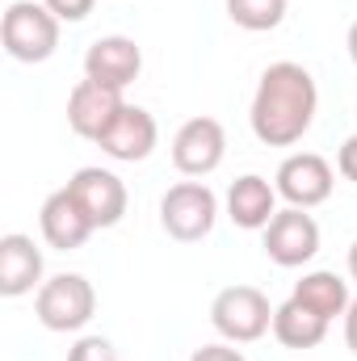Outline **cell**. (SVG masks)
Returning a JSON list of instances; mask_svg holds the SVG:
<instances>
[{
	"instance_id": "22",
	"label": "cell",
	"mask_w": 357,
	"mask_h": 361,
	"mask_svg": "<svg viewBox=\"0 0 357 361\" xmlns=\"http://www.w3.org/2000/svg\"><path fill=\"white\" fill-rule=\"evenodd\" d=\"M337 173L357 185V135H349V139L341 143V152H337Z\"/></svg>"
},
{
	"instance_id": "20",
	"label": "cell",
	"mask_w": 357,
	"mask_h": 361,
	"mask_svg": "<svg viewBox=\"0 0 357 361\" xmlns=\"http://www.w3.org/2000/svg\"><path fill=\"white\" fill-rule=\"evenodd\" d=\"M42 4H47L59 21H85V17L92 13V4H97V0H42Z\"/></svg>"
},
{
	"instance_id": "4",
	"label": "cell",
	"mask_w": 357,
	"mask_h": 361,
	"mask_svg": "<svg viewBox=\"0 0 357 361\" xmlns=\"http://www.w3.org/2000/svg\"><path fill=\"white\" fill-rule=\"evenodd\" d=\"M210 324L227 345H253L273 332V307L257 286H227L210 302Z\"/></svg>"
},
{
	"instance_id": "8",
	"label": "cell",
	"mask_w": 357,
	"mask_h": 361,
	"mask_svg": "<svg viewBox=\"0 0 357 361\" xmlns=\"http://www.w3.org/2000/svg\"><path fill=\"white\" fill-rule=\"evenodd\" d=\"M273 185H277V197H286L290 206L315 210V206H324V202L332 197L337 173H332V164H328L324 156H315V152H294V156H286V160L277 164Z\"/></svg>"
},
{
	"instance_id": "3",
	"label": "cell",
	"mask_w": 357,
	"mask_h": 361,
	"mask_svg": "<svg viewBox=\"0 0 357 361\" xmlns=\"http://www.w3.org/2000/svg\"><path fill=\"white\" fill-rule=\"evenodd\" d=\"M97 311V290L85 273H55L34 294V315L47 332H80Z\"/></svg>"
},
{
	"instance_id": "6",
	"label": "cell",
	"mask_w": 357,
	"mask_h": 361,
	"mask_svg": "<svg viewBox=\"0 0 357 361\" xmlns=\"http://www.w3.org/2000/svg\"><path fill=\"white\" fill-rule=\"evenodd\" d=\"M261 248H265V257L273 265L298 269V265H307L320 252V223L307 210L286 206V210H277L269 219V227L261 231Z\"/></svg>"
},
{
	"instance_id": "18",
	"label": "cell",
	"mask_w": 357,
	"mask_h": 361,
	"mask_svg": "<svg viewBox=\"0 0 357 361\" xmlns=\"http://www.w3.org/2000/svg\"><path fill=\"white\" fill-rule=\"evenodd\" d=\"M227 4V17L248 30V34H265V30H277L286 21V0H223Z\"/></svg>"
},
{
	"instance_id": "14",
	"label": "cell",
	"mask_w": 357,
	"mask_h": 361,
	"mask_svg": "<svg viewBox=\"0 0 357 361\" xmlns=\"http://www.w3.org/2000/svg\"><path fill=\"white\" fill-rule=\"evenodd\" d=\"M38 286H42V248L21 231L0 235V294L21 298L34 294Z\"/></svg>"
},
{
	"instance_id": "1",
	"label": "cell",
	"mask_w": 357,
	"mask_h": 361,
	"mask_svg": "<svg viewBox=\"0 0 357 361\" xmlns=\"http://www.w3.org/2000/svg\"><path fill=\"white\" fill-rule=\"evenodd\" d=\"M315 109H320L315 76L303 63L282 59V63H269L261 72L257 92H253L248 122H253L257 143H265V147H294L311 130Z\"/></svg>"
},
{
	"instance_id": "15",
	"label": "cell",
	"mask_w": 357,
	"mask_h": 361,
	"mask_svg": "<svg viewBox=\"0 0 357 361\" xmlns=\"http://www.w3.org/2000/svg\"><path fill=\"white\" fill-rule=\"evenodd\" d=\"M277 214V185H269L261 173H244L227 185V219L244 231H265Z\"/></svg>"
},
{
	"instance_id": "2",
	"label": "cell",
	"mask_w": 357,
	"mask_h": 361,
	"mask_svg": "<svg viewBox=\"0 0 357 361\" xmlns=\"http://www.w3.org/2000/svg\"><path fill=\"white\" fill-rule=\"evenodd\" d=\"M59 25L42 0H13L0 17V42L17 63H47L59 47Z\"/></svg>"
},
{
	"instance_id": "13",
	"label": "cell",
	"mask_w": 357,
	"mask_h": 361,
	"mask_svg": "<svg viewBox=\"0 0 357 361\" xmlns=\"http://www.w3.org/2000/svg\"><path fill=\"white\" fill-rule=\"evenodd\" d=\"M38 227H42V240H47L55 252H76V248H85V240L97 231V227L89 223V214L80 210V202L68 193V185L55 189V193L42 202Z\"/></svg>"
},
{
	"instance_id": "11",
	"label": "cell",
	"mask_w": 357,
	"mask_h": 361,
	"mask_svg": "<svg viewBox=\"0 0 357 361\" xmlns=\"http://www.w3.org/2000/svg\"><path fill=\"white\" fill-rule=\"evenodd\" d=\"M156 139H160V126L156 118L143 109V105H122V114L114 118V126L101 135V152L118 164H139L156 152Z\"/></svg>"
},
{
	"instance_id": "16",
	"label": "cell",
	"mask_w": 357,
	"mask_h": 361,
	"mask_svg": "<svg viewBox=\"0 0 357 361\" xmlns=\"http://www.w3.org/2000/svg\"><path fill=\"white\" fill-rule=\"evenodd\" d=\"M290 298H298L303 307H311V311H315V315H324L328 324H332V319H345V311H349V302H353L349 281H345V277H337L332 269L303 273V277L294 281V294H290Z\"/></svg>"
},
{
	"instance_id": "10",
	"label": "cell",
	"mask_w": 357,
	"mask_h": 361,
	"mask_svg": "<svg viewBox=\"0 0 357 361\" xmlns=\"http://www.w3.org/2000/svg\"><path fill=\"white\" fill-rule=\"evenodd\" d=\"M143 72V51L126 34H101L85 51V80H97L105 89L126 92Z\"/></svg>"
},
{
	"instance_id": "24",
	"label": "cell",
	"mask_w": 357,
	"mask_h": 361,
	"mask_svg": "<svg viewBox=\"0 0 357 361\" xmlns=\"http://www.w3.org/2000/svg\"><path fill=\"white\" fill-rule=\"evenodd\" d=\"M345 47H349V59L357 63V21L349 25V38H345Z\"/></svg>"
},
{
	"instance_id": "21",
	"label": "cell",
	"mask_w": 357,
	"mask_h": 361,
	"mask_svg": "<svg viewBox=\"0 0 357 361\" xmlns=\"http://www.w3.org/2000/svg\"><path fill=\"white\" fill-rule=\"evenodd\" d=\"M189 361H248L236 345H227V341H219V345H202V349H193V357Z\"/></svg>"
},
{
	"instance_id": "19",
	"label": "cell",
	"mask_w": 357,
	"mask_h": 361,
	"mask_svg": "<svg viewBox=\"0 0 357 361\" xmlns=\"http://www.w3.org/2000/svg\"><path fill=\"white\" fill-rule=\"evenodd\" d=\"M68 361H122V357H118V349L105 336H80L68 349Z\"/></svg>"
},
{
	"instance_id": "23",
	"label": "cell",
	"mask_w": 357,
	"mask_h": 361,
	"mask_svg": "<svg viewBox=\"0 0 357 361\" xmlns=\"http://www.w3.org/2000/svg\"><path fill=\"white\" fill-rule=\"evenodd\" d=\"M345 345H349V353H357V298L345 311Z\"/></svg>"
},
{
	"instance_id": "12",
	"label": "cell",
	"mask_w": 357,
	"mask_h": 361,
	"mask_svg": "<svg viewBox=\"0 0 357 361\" xmlns=\"http://www.w3.org/2000/svg\"><path fill=\"white\" fill-rule=\"evenodd\" d=\"M126 97L118 89H105L97 80H80L76 89L68 92V126L89 139V143H101V135L114 126V118L122 114Z\"/></svg>"
},
{
	"instance_id": "5",
	"label": "cell",
	"mask_w": 357,
	"mask_h": 361,
	"mask_svg": "<svg viewBox=\"0 0 357 361\" xmlns=\"http://www.w3.org/2000/svg\"><path fill=\"white\" fill-rule=\"evenodd\" d=\"M219 223V197L206 180H181L160 197V227L177 244H198Z\"/></svg>"
},
{
	"instance_id": "7",
	"label": "cell",
	"mask_w": 357,
	"mask_h": 361,
	"mask_svg": "<svg viewBox=\"0 0 357 361\" xmlns=\"http://www.w3.org/2000/svg\"><path fill=\"white\" fill-rule=\"evenodd\" d=\"M223 156H227V130H223L219 118L198 114V118L181 122V130L173 135V164H177L181 177L189 180L210 177L223 164Z\"/></svg>"
},
{
	"instance_id": "25",
	"label": "cell",
	"mask_w": 357,
	"mask_h": 361,
	"mask_svg": "<svg viewBox=\"0 0 357 361\" xmlns=\"http://www.w3.org/2000/svg\"><path fill=\"white\" fill-rule=\"evenodd\" d=\"M349 277H353V281H357V240H353V244H349Z\"/></svg>"
},
{
	"instance_id": "9",
	"label": "cell",
	"mask_w": 357,
	"mask_h": 361,
	"mask_svg": "<svg viewBox=\"0 0 357 361\" xmlns=\"http://www.w3.org/2000/svg\"><path fill=\"white\" fill-rule=\"evenodd\" d=\"M68 193L80 202V210L89 214V223L97 231H105V227H118L122 219H126V185L118 173H109V169H76L72 180H68Z\"/></svg>"
},
{
	"instance_id": "17",
	"label": "cell",
	"mask_w": 357,
	"mask_h": 361,
	"mask_svg": "<svg viewBox=\"0 0 357 361\" xmlns=\"http://www.w3.org/2000/svg\"><path fill=\"white\" fill-rule=\"evenodd\" d=\"M273 336H277V345L303 353V349L324 345V336H328V319L315 315L311 307H303L298 298H286L282 307H273Z\"/></svg>"
}]
</instances>
